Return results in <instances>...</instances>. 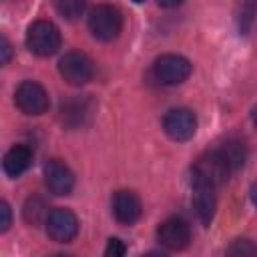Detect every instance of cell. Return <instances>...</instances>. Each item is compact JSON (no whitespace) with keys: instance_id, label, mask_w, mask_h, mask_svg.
Masks as SVG:
<instances>
[{"instance_id":"obj_21","label":"cell","mask_w":257,"mask_h":257,"mask_svg":"<svg viewBox=\"0 0 257 257\" xmlns=\"http://www.w3.org/2000/svg\"><path fill=\"white\" fill-rule=\"evenodd\" d=\"M253 14H255V6H253V0H247L245 2V10H243V16H241V30L247 34L249 28H251V22H253Z\"/></svg>"},{"instance_id":"obj_20","label":"cell","mask_w":257,"mask_h":257,"mask_svg":"<svg viewBox=\"0 0 257 257\" xmlns=\"http://www.w3.org/2000/svg\"><path fill=\"white\" fill-rule=\"evenodd\" d=\"M227 253H233V255H243V253H255V247L251 245V241L247 239H235L233 245L227 249Z\"/></svg>"},{"instance_id":"obj_3","label":"cell","mask_w":257,"mask_h":257,"mask_svg":"<svg viewBox=\"0 0 257 257\" xmlns=\"http://www.w3.org/2000/svg\"><path fill=\"white\" fill-rule=\"evenodd\" d=\"M26 46L36 56H52L60 48V32L48 20H36L28 26Z\"/></svg>"},{"instance_id":"obj_6","label":"cell","mask_w":257,"mask_h":257,"mask_svg":"<svg viewBox=\"0 0 257 257\" xmlns=\"http://www.w3.org/2000/svg\"><path fill=\"white\" fill-rule=\"evenodd\" d=\"M14 102L24 114H42L50 106L48 92L44 90L42 84L34 80H24L18 84L14 92Z\"/></svg>"},{"instance_id":"obj_11","label":"cell","mask_w":257,"mask_h":257,"mask_svg":"<svg viewBox=\"0 0 257 257\" xmlns=\"http://www.w3.org/2000/svg\"><path fill=\"white\" fill-rule=\"evenodd\" d=\"M44 183L48 187L50 193L54 195H68L74 187V175L68 169V165H64L58 159H50L44 163Z\"/></svg>"},{"instance_id":"obj_15","label":"cell","mask_w":257,"mask_h":257,"mask_svg":"<svg viewBox=\"0 0 257 257\" xmlns=\"http://www.w3.org/2000/svg\"><path fill=\"white\" fill-rule=\"evenodd\" d=\"M219 153L223 155V159H225V163H227V167H229L231 173L239 171L245 165V161H247V149H245V145L241 141H235V139L225 141L219 147Z\"/></svg>"},{"instance_id":"obj_22","label":"cell","mask_w":257,"mask_h":257,"mask_svg":"<svg viewBox=\"0 0 257 257\" xmlns=\"http://www.w3.org/2000/svg\"><path fill=\"white\" fill-rule=\"evenodd\" d=\"M12 56H14V48H12L10 40L4 38V36H0V66L8 64L12 60Z\"/></svg>"},{"instance_id":"obj_12","label":"cell","mask_w":257,"mask_h":257,"mask_svg":"<svg viewBox=\"0 0 257 257\" xmlns=\"http://www.w3.org/2000/svg\"><path fill=\"white\" fill-rule=\"evenodd\" d=\"M112 215L122 225H133L143 215V205L137 193L133 191H116L112 197Z\"/></svg>"},{"instance_id":"obj_16","label":"cell","mask_w":257,"mask_h":257,"mask_svg":"<svg viewBox=\"0 0 257 257\" xmlns=\"http://www.w3.org/2000/svg\"><path fill=\"white\" fill-rule=\"evenodd\" d=\"M22 215H24V221H26V223H30V225H40V223L46 221V217H48L46 203H44L40 197H30V199L24 203Z\"/></svg>"},{"instance_id":"obj_24","label":"cell","mask_w":257,"mask_h":257,"mask_svg":"<svg viewBox=\"0 0 257 257\" xmlns=\"http://www.w3.org/2000/svg\"><path fill=\"white\" fill-rule=\"evenodd\" d=\"M133 2H137V4H141V2H145V0H133Z\"/></svg>"},{"instance_id":"obj_14","label":"cell","mask_w":257,"mask_h":257,"mask_svg":"<svg viewBox=\"0 0 257 257\" xmlns=\"http://www.w3.org/2000/svg\"><path fill=\"white\" fill-rule=\"evenodd\" d=\"M32 163V151L26 145H14L2 159V169L10 179L20 177Z\"/></svg>"},{"instance_id":"obj_1","label":"cell","mask_w":257,"mask_h":257,"mask_svg":"<svg viewBox=\"0 0 257 257\" xmlns=\"http://www.w3.org/2000/svg\"><path fill=\"white\" fill-rule=\"evenodd\" d=\"M231 171L223 159V155L219 153V149H211L205 151L191 167V181L193 183H203L209 187H219L229 179Z\"/></svg>"},{"instance_id":"obj_13","label":"cell","mask_w":257,"mask_h":257,"mask_svg":"<svg viewBox=\"0 0 257 257\" xmlns=\"http://www.w3.org/2000/svg\"><path fill=\"white\" fill-rule=\"evenodd\" d=\"M191 185H193V209H195V215L203 225H209L213 215H215V205H217L215 189L209 187V185H203V183H193V181H191Z\"/></svg>"},{"instance_id":"obj_23","label":"cell","mask_w":257,"mask_h":257,"mask_svg":"<svg viewBox=\"0 0 257 257\" xmlns=\"http://www.w3.org/2000/svg\"><path fill=\"white\" fill-rule=\"evenodd\" d=\"M159 4L165 6V8H175V6L183 4V0H159Z\"/></svg>"},{"instance_id":"obj_9","label":"cell","mask_w":257,"mask_h":257,"mask_svg":"<svg viewBox=\"0 0 257 257\" xmlns=\"http://www.w3.org/2000/svg\"><path fill=\"white\" fill-rule=\"evenodd\" d=\"M157 241L169 251H181L191 241V227L183 219H167L157 229Z\"/></svg>"},{"instance_id":"obj_2","label":"cell","mask_w":257,"mask_h":257,"mask_svg":"<svg viewBox=\"0 0 257 257\" xmlns=\"http://www.w3.org/2000/svg\"><path fill=\"white\" fill-rule=\"evenodd\" d=\"M88 28L96 40H114L122 30V14L112 4H98L90 10Z\"/></svg>"},{"instance_id":"obj_5","label":"cell","mask_w":257,"mask_h":257,"mask_svg":"<svg viewBox=\"0 0 257 257\" xmlns=\"http://www.w3.org/2000/svg\"><path fill=\"white\" fill-rule=\"evenodd\" d=\"M153 70H155V76H157V80L161 84L173 86V84L185 82L189 78L193 66L181 54H163L161 58H157Z\"/></svg>"},{"instance_id":"obj_8","label":"cell","mask_w":257,"mask_h":257,"mask_svg":"<svg viewBox=\"0 0 257 257\" xmlns=\"http://www.w3.org/2000/svg\"><path fill=\"white\" fill-rule=\"evenodd\" d=\"M46 233L56 243H68L78 233V219L70 209H54L48 213L46 221Z\"/></svg>"},{"instance_id":"obj_10","label":"cell","mask_w":257,"mask_h":257,"mask_svg":"<svg viewBox=\"0 0 257 257\" xmlns=\"http://www.w3.org/2000/svg\"><path fill=\"white\" fill-rule=\"evenodd\" d=\"M94 114V100L88 96H74L62 102L60 106V118L70 128H80L90 122Z\"/></svg>"},{"instance_id":"obj_18","label":"cell","mask_w":257,"mask_h":257,"mask_svg":"<svg viewBox=\"0 0 257 257\" xmlns=\"http://www.w3.org/2000/svg\"><path fill=\"white\" fill-rule=\"evenodd\" d=\"M10 225H12V209L4 199H0V233L8 231Z\"/></svg>"},{"instance_id":"obj_19","label":"cell","mask_w":257,"mask_h":257,"mask_svg":"<svg viewBox=\"0 0 257 257\" xmlns=\"http://www.w3.org/2000/svg\"><path fill=\"white\" fill-rule=\"evenodd\" d=\"M124 253H126V247H124V243H122L120 239H116V237L108 239L106 249H104V255H106V257H120V255H124Z\"/></svg>"},{"instance_id":"obj_7","label":"cell","mask_w":257,"mask_h":257,"mask_svg":"<svg viewBox=\"0 0 257 257\" xmlns=\"http://www.w3.org/2000/svg\"><path fill=\"white\" fill-rule=\"evenodd\" d=\"M163 128L169 139L177 143H185L193 139L197 131V116L189 108H171L163 118Z\"/></svg>"},{"instance_id":"obj_17","label":"cell","mask_w":257,"mask_h":257,"mask_svg":"<svg viewBox=\"0 0 257 257\" xmlns=\"http://www.w3.org/2000/svg\"><path fill=\"white\" fill-rule=\"evenodd\" d=\"M54 8L66 20H76L86 8V0H54Z\"/></svg>"},{"instance_id":"obj_4","label":"cell","mask_w":257,"mask_h":257,"mask_svg":"<svg viewBox=\"0 0 257 257\" xmlns=\"http://www.w3.org/2000/svg\"><path fill=\"white\" fill-rule=\"evenodd\" d=\"M58 72L60 76L68 82V84H74V86H82L86 84L92 74H94V64L92 60L84 54V52H78V50H72V52H66L60 62H58Z\"/></svg>"}]
</instances>
